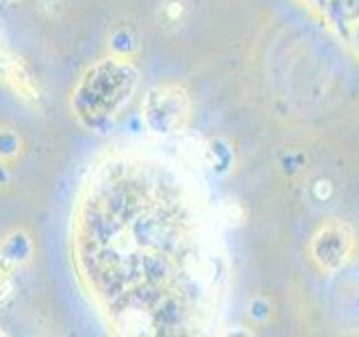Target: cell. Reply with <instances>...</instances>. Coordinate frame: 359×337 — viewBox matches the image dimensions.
I'll list each match as a JSON object with an SVG mask.
<instances>
[{"instance_id":"7a4b0ae2","label":"cell","mask_w":359,"mask_h":337,"mask_svg":"<svg viewBox=\"0 0 359 337\" xmlns=\"http://www.w3.org/2000/svg\"><path fill=\"white\" fill-rule=\"evenodd\" d=\"M355 250V234L346 223L332 220L317 230L310 243V256L321 272L341 270Z\"/></svg>"},{"instance_id":"3957f363","label":"cell","mask_w":359,"mask_h":337,"mask_svg":"<svg viewBox=\"0 0 359 337\" xmlns=\"http://www.w3.org/2000/svg\"><path fill=\"white\" fill-rule=\"evenodd\" d=\"M187 97L177 88H157L151 93L149 101H146L149 119L164 133L182 126V121L187 119Z\"/></svg>"},{"instance_id":"6da1fadb","label":"cell","mask_w":359,"mask_h":337,"mask_svg":"<svg viewBox=\"0 0 359 337\" xmlns=\"http://www.w3.org/2000/svg\"><path fill=\"white\" fill-rule=\"evenodd\" d=\"M135 86H137V72L130 63L104 61L95 65L76 90V115L88 124L115 115L123 101H128Z\"/></svg>"},{"instance_id":"277c9868","label":"cell","mask_w":359,"mask_h":337,"mask_svg":"<svg viewBox=\"0 0 359 337\" xmlns=\"http://www.w3.org/2000/svg\"><path fill=\"white\" fill-rule=\"evenodd\" d=\"M0 79L14 90V93L22 99H36V81H34V74L27 67V63L16 56H3L0 59Z\"/></svg>"},{"instance_id":"5b68a950","label":"cell","mask_w":359,"mask_h":337,"mask_svg":"<svg viewBox=\"0 0 359 337\" xmlns=\"http://www.w3.org/2000/svg\"><path fill=\"white\" fill-rule=\"evenodd\" d=\"M9 290H11V286H9V279H7L3 272H0V299L7 297V295H9Z\"/></svg>"}]
</instances>
